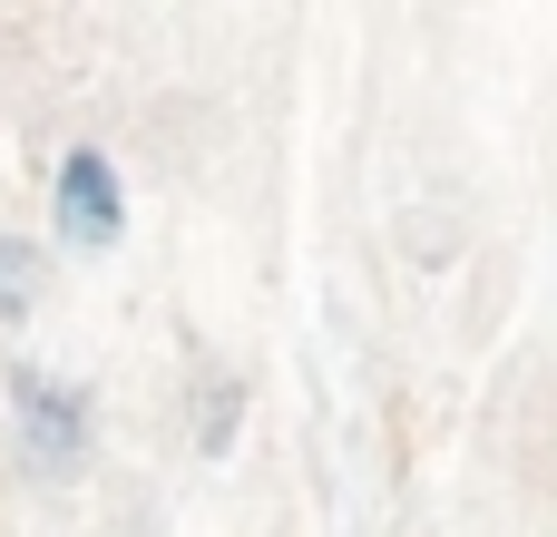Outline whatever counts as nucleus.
I'll use <instances>...</instances> for the list:
<instances>
[{"mask_svg": "<svg viewBox=\"0 0 557 537\" xmlns=\"http://www.w3.org/2000/svg\"><path fill=\"white\" fill-rule=\"evenodd\" d=\"M10 450L29 479H78L98 460V411L78 382L39 372V362H10Z\"/></svg>", "mask_w": 557, "mask_h": 537, "instance_id": "obj_1", "label": "nucleus"}, {"mask_svg": "<svg viewBox=\"0 0 557 537\" xmlns=\"http://www.w3.org/2000/svg\"><path fill=\"white\" fill-rule=\"evenodd\" d=\"M49 235H59V254H117L127 245V176H117V157L108 147H59V166H49Z\"/></svg>", "mask_w": 557, "mask_h": 537, "instance_id": "obj_2", "label": "nucleus"}, {"mask_svg": "<svg viewBox=\"0 0 557 537\" xmlns=\"http://www.w3.org/2000/svg\"><path fill=\"white\" fill-rule=\"evenodd\" d=\"M39 284H49V254L29 235H0V333H20L39 313Z\"/></svg>", "mask_w": 557, "mask_h": 537, "instance_id": "obj_3", "label": "nucleus"}]
</instances>
